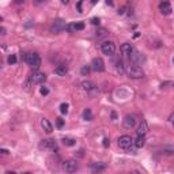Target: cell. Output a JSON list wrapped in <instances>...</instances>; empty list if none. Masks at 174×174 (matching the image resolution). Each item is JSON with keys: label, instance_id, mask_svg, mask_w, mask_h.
I'll use <instances>...</instances> for the list:
<instances>
[{"label": "cell", "instance_id": "f1b7e54d", "mask_svg": "<svg viewBox=\"0 0 174 174\" xmlns=\"http://www.w3.org/2000/svg\"><path fill=\"white\" fill-rule=\"evenodd\" d=\"M169 122H170L171 125H174V113L170 114V117H169Z\"/></svg>", "mask_w": 174, "mask_h": 174}, {"label": "cell", "instance_id": "6da1fadb", "mask_svg": "<svg viewBox=\"0 0 174 174\" xmlns=\"http://www.w3.org/2000/svg\"><path fill=\"white\" fill-rule=\"evenodd\" d=\"M24 61H26L27 65H30L33 69H38L41 65V59L37 53H27V55H24Z\"/></svg>", "mask_w": 174, "mask_h": 174}, {"label": "cell", "instance_id": "f546056e", "mask_svg": "<svg viewBox=\"0 0 174 174\" xmlns=\"http://www.w3.org/2000/svg\"><path fill=\"white\" fill-rule=\"evenodd\" d=\"M97 35H98V37H103V35H106V30H99V34L97 33Z\"/></svg>", "mask_w": 174, "mask_h": 174}, {"label": "cell", "instance_id": "44dd1931", "mask_svg": "<svg viewBox=\"0 0 174 174\" xmlns=\"http://www.w3.org/2000/svg\"><path fill=\"white\" fill-rule=\"evenodd\" d=\"M83 120H86V121H91V120H93V113H91V109H84V111H83Z\"/></svg>", "mask_w": 174, "mask_h": 174}, {"label": "cell", "instance_id": "ab89813d", "mask_svg": "<svg viewBox=\"0 0 174 174\" xmlns=\"http://www.w3.org/2000/svg\"><path fill=\"white\" fill-rule=\"evenodd\" d=\"M170 84H171V86H174V83H170Z\"/></svg>", "mask_w": 174, "mask_h": 174}, {"label": "cell", "instance_id": "7c38bea8", "mask_svg": "<svg viewBox=\"0 0 174 174\" xmlns=\"http://www.w3.org/2000/svg\"><path fill=\"white\" fill-rule=\"evenodd\" d=\"M82 89H83L84 91H87V93H95L97 91V86H95L93 82H90V80H84V82H82Z\"/></svg>", "mask_w": 174, "mask_h": 174}, {"label": "cell", "instance_id": "d6a6232c", "mask_svg": "<svg viewBox=\"0 0 174 174\" xmlns=\"http://www.w3.org/2000/svg\"><path fill=\"white\" fill-rule=\"evenodd\" d=\"M124 12H125V8H124V7H122V8H120V10H118V14H120V15H122Z\"/></svg>", "mask_w": 174, "mask_h": 174}, {"label": "cell", "instance_id": "7a4b0ae2", "mask_svg": "<svg viewBox=\"0 0 174 174\" xmlns=\"http://www.w3.org/2000/svg\"><path fill=\"white\" fill-rule=\"evenodd\" d=\"M127 73L128 78H131V79H142V78H144V71L139 65H129L127 68Z\"/></svg>", "mask_w": 174, "mask_h": 174}, {"label": "cell", "instance_id": "5bb4252c", "mask_svg": "<svg viewBox=\"0 0 174 174\" xmlns=\"http://www.w3.org/2000/svg\"><path fill=\"white\" fill-rule=\"evenodd\" d=\"M84 29V23L83 22H76V23H71L67 26V30L69 33H75V31H80Z\"/></svg>", "mask_w": 174, "mask_h": 174}, {"label": "cell", "instance_id": "e0dca14e", "mask_svg": "<svg viewBox=\"0 0 174 174\" xmlns=\"http://www.w3.org/2000/svg\"><path fill=\"white\" fill-rule=\"evenodd\" d=\"M136 132H138V135H146L148 132V124H147L146 120H142V122H140V125H139Z\"/></svg>", "mask_w": 174, "mask_h": 174}, {"label": "cell", "instance_id": "3957f363", "mask_svg": "<svg viewBox=\"0 0 174 174\" xmlns=\"http://www.w3.org/2000/svg\"><path fill=\"white\" fill-rule=\"evenodd\" d=\"M64 29H67V26H65V22L63 19H55L51 23V31L53 34H59V33H61Z\"/></svg>", "mask_w": 174, "mask_h": 174}, {"label": "cell", "instance_id": "8fae6325", "mask_svg": "<svg viewBox=\"0 0 174 174\" xmlns=\"http://www.w3.org/2000/svg\"><path fill=\"white\" fill-rule=\"evenodd\" d=\"M79 166H78V162L76 160H68V162L64 163V170L67 173H75Z\"/></svg>", "mask_w": 174, "mask_h": 174}, {"label": "cell", "instance_id": "ffe728a7", "mask_svg": "<svg viewBox=\"0 0 174 174\" xmlns=\"http://www.w3.org/2000/svg\"><path fill=\"white\" fill-rule=\"evenodd\" d=\"M63 144H64V146H68V147H72V146H75V139L63 138Z\"/></svg>", "mask_w": 174, "mask_h": 174}, {"label": "cell", "instance_id": "4fadbf2b", "mask_svg": "<svg viewBox=\"0 0 174 174\" xmlns=\"http://www.w3.org/2000/svg\"><path fill=\"white\" fill-rule=\"evenodd\" d=\"M135 51H133V46L129 44V42H125V44H122L121 45V53L125 57H131V55Z\"/></svg>", "mask_w": 174, "mask_h": 174}, {"label": "cell", "instance_id": "9c48e42d", "mask_svg": "<svg viewBox=\"0 0 174 174\" xmlns=\"http://www.w3.org/2000/svg\"><path fill=\"white\" fill-rule=\"evenodd\" d=\"M118 146L120 148H124V150H127V148H129L132 146V138L128 135H124L121 138L118 139Z\"/></svg>", "mask_w": 174, "mask_h": 174}, {"label": "cell", "instance_id": "cb8c5ba5", "mask_svg": "<svg viewBox=\"0 0 174 174\" xmlns=\"http://www.w3.org/2000/svg\"><path fill=\"white\" fill-rule=\"evenodd\" d=\"M15 63H16V56L15 55H10V57H8V64L14 65Z\"/></svg>", "mask_w": 174, "mask_h": 174}, {"label": "cell", "instance_id": "ba28073f", "mask_svg": "<svg viewBox=\"0 0 174 174\" xmlns=\"http://www.w3.org/2000/svg\"><path fill=\"white\" fill-rule=\"evenodd\" d=\"M122 125L125 129H132L135 125H136V117L135 116H131V114H128L124 117L122 120Z\"/></svg>", "mask_w": 174, "mask_h": 174}, {"label": "cell", "instance_id": "5b68a950", "mask_svg": "<svg viewBox=\"0 0 174 174\" xmlns=\"http://www.w3.org/2000/svg\"><path fill=\"white\" fill-rule=\"evenodd\" d=\"M45 80H46V75H45L44 72L37 71V69L30 75V82L34 84H41V83H44Z\"/></svg>", "mask_w": 174, "mask_h": 174}, {"label": "cell", "instance_id": "9a60e30c", "mask_svg": "<svg viewBox=\"0 0 174 174\" xmlns=\"http://www.w3.org/2000/svg\"><path fill=\"white\" fill-rule=\"evenodd\" d=\"M55 73H56V75H59V76H65L68 73V67L65 64L57 65V67L55 68Z\"/></svg>", "mask_w": 174, "mask_h": 174}, {"label": "cell", "instance_id": "d4e9b609", "mask_svg": "<svg viewBox=\"0 0 174 174\" xmlns=\"http://www.w3.org/2000/svg\"><path fill=\"white\" fill-rule=\"evenodd\" d=\"M90 69H91L90 65H84V67H82V73H83V75H89Z\"/></svg>", "mask_w": 174, "mask_h": 174}, {"label": "cell", "instance_id": "ac0fdd59", "mask_svg": "<svg viewBox=\"0 0 174 174\" xmlns=\"http://www.w3.org/2000/svg\"><path fill=\"white\" fill-rule=\"evenodd\" d=\"M146 144V135H138V139L135 142V146L138 148H142Z\"/></svg>", "mask_w": 174, "mask_h": 174}, {"label": "cell", "instance_id": "d590c367", "mask_svg": "<svg viewBox=\"0 0 174 174\" xmlns=\"http://www.w3.org/2000/svg\"><path fill=\"white\" fill-rule=\"evenodd\" d=\"M61 2H63L64 4H68V3H69V0H61Z\"/></svg>", "mask_w": 174, "mask_h": 174}, {"label": "cell", "instance_id": "484cf974", "mask_svg": "<svg viewBox=\"0 0 174 174\" xmlns=\"http://www.w3.org/2000/svg\"><path fill=\"white\" fill-rule=\"evenodd\" d=\"M40 91H41V94H42V95H48L49 94V89H48V87H45V86L41 87Z\"/></svg>", "mask_w": 174, "mask_h": 174}, {"label": "cell", "instance_id": "8992f818", "mask_svg": "<svg viewBox=\"0 0 174 174\" xmlns=\"http://www.w3.org/2000/svg\"><path fill=\"white\" fill-rule=\"evenodd\" d=\"M90 67L95 72H102L103 69H105V63H103V60L101 57H95V59H93V61H91Z\"/></svg>", "mask_w": 174, "mask_h": 174}, {"label": "cell", "instance_id": "277c9868", "mask_svg": "<svg viewBox=\"0 0 174 174\" xmlns=\"http://www.w3.org/2000/svg\"><path fill=\"white\" fill-rule=\"evenodd\" d=\"M101 51L103 55H106V56H113L116 53V45H114V42H111V41H105V42L101 45Z\"/></svg>", "mask_w": 174, "mask_h": 174}, {"label": "cell", "instance_id": "d6986e66", "mask_svg": "<svg viewBox=\"0 0 174 174\" xmlns=\"http://www.w3.org/2000/svg\"><path fill=\"white\" fill-rule=\"evenodd\" d=\"M91 169L94 171H103L106 169V166L103 163H91Z\"/></svg>", "mask_w": 174, "mask_h": 174}, {"label": "cell", "instance_id": "f35d334b", "mask_svg": "<svg viewBox=\"0 0 174 174\" xmlns=\"http://www.w3.org/2000/svg\"><path fill=\"white\" fill-rule=\"evenodd\" d=\"M160 2H167V0H160Z\"/></svg>", "mask_w": 174, "mask_h": 174}, {"label": "cell", "instance_id": "8d00e7d4", "mask_svg": "<svg viewBox=\"0 0 174 174\" xmlns=\"http://www.w3.org/2000/svg\"><path fill=\"white\" fill-rule=\"evenodd\" d=\"M97 2H98V0H91V3H93V4H95Z\"/></svg>", "mask_w": 174, "mask_h": 174}, {"label": "cell", "instance_id": "603a6c76", "mask_svg": "<svg viewBox=\"0 0 174 174\" xmlns=\"http://www.w3.org/2000/svg\"><path fill=\"white\" fill-rule=\"evenodd\" d=\"M60 111L63 114H67L68 113V103H61V105H60Z\"/></svg>", "mask_w": 174, "mask_h": 174}, {"label": "cell", "instance_id": "7402d4cb", "mask_svg": "<svg viewBox=\"0 0 174 174\" xmlns=\"http://www.w3.org/2000/svg\"><path fill=\"white\" fill-rule=\"evenodd\" d=\"M116 69H117V71L120 72V73H122L124 71H125V69H124V63L122 61H117V63H116Z\"/></svg>", "mask_w": 174, "mask_h": 174}, {"label": "cell", "instance_id": "52a82bcc", "mask_svg": "<svg viewBox=\"0 0 174 174\" xmlns=\"http://www.w3.org/2000/svg\"><path fill=\"white\" fill-rule=\"evenodd\" d=\"M40 147L45 148V150H49V151H57V142L55 139H46L41 142Z\"/></svg>", "mask_w": 174, "mask_h": 174}, {"label": "cell", "instance_id": "4dcf8cb0", "mask_svg": "<svg viewBox=\"0 0 174 174\" xmlns=\"http://www.w3.org/2000/svg\"><path fill=\"white\" fill-rule=\"evenodd\" d=\"M91 23H93V24H99V19L98 18H93V19H91Z\"/></svg>", "mask_w": 174, "mask_h": 174}, {"label": "cell", "instance_id": "1f68e13d", "mask_svg": "<svg viewBox=\"0 0 174 174\" xmlns=\"http://www.w3.org/2000/svg\"><path fill=\"white\" fill-rule=\"evenodd\" d=\"M78 11H79V12H82V0H80L79 3H78Z\"/></svg>", "mask_w": 174, "mask_h": 174}, {"label": "cell", "instance_id": "2e32d148", "mask_svg": "<svg viewBox=\"0 0 174 174\" xmlns=\"http://www.w3.org/2000/svg\"><path fill=\"white\" fill-rule=\"evenodd\" d=\"M41 127H42V129L46 132V133H52L53 127H52V124L49 122V120H46V118H42V120H41Z\"/></svg>", "mask_w": 174, "mask_h": 174}, {"label": "cell", "instance_id": "e575fe53", "mask_svg": "<svg viewBox=\"0 0 174 174\" xmlns=\"http://www.w3.org/2000/svg\"><path fill=\"white\" fill-rule=\"evenodd\" d=\"M2 34H3V35L6 34V29H4V27H2Z\"/></svg>", "mask_w": 174, "mask_h": 174}, {"label": "cell", "instance_id": "30bf717a", "mask_svg": "<svg viewBox=\"0 0 174 174\" xmlns=\"http://www.w3.org/2000/svg\"><path fill=\"white\" fill-rule=\"evenodd\" d=\"M159 11L162 12L163 15H170L171 11H173V7H171V4L169 3V2H160V4H159Z\"/></svg>", "mask_w": 174, "mask_h": 174}, {"label": "cell", "instance_id": "83f0119b", "mask_svg": "<svg viewBox=\"0 0 174 174\" xmlns=\"http://www.w3.org/2000/svg\"><path fill=\"white\" fill-rule=\"evenodd\" d=\"M109 144H110V140H109V139H107V138L103 139V147H107Z\"/></svg>", "mask_w": 174, "mask_h": 174}, {"label": "cell", "instance_id": "4316f807", "mask_svg": "<svg viewBox=\"0 0 174 174\" xmlns=\"http://www.w3.org/2000/svg\"><path fill=\"white\" fill-rule=\"evenodd\" d=\"M57 128H63V125H64V120L63 118H57Z\"/></svg>", "mask_w": 174, "mask_h": 174}, {"label": "cell", "instance_id": "74e56055", "mask_svg": "<svg viewBox=\"0 0 174 174\" xmlns=\"http://www.w3.org/2000/svg\"><path fill=\"white\" fill-rule=\"evenodd\" d=\"M42 2H45V0H37V3H42Z\"/></svg>", "mask_w": 174, "mask_h": 174}, {"label": "cell", "instance_id": "836d02e7", "mask_svg": "<svg viewBox=\"0 0 174 174\" xmlns=\"http://www.w3.org/2000/svg\"><path fill=\"white\" fill-rule=\"evenodd\" d=\"M106 3L109 4V6H113V0H106Z\"/></svg>", "mask_w": 174, "mask_h": 174}]
</instances>
